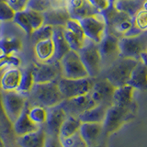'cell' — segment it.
I'll use <instances>...</instances> for the list:
<instances>
[{
  "instance_id": "cell-1",
  "label": "cell",
  "mask_w": 147,
  "mask_h": 147,
  "mask_svg": "<svg viewBox=\"0 0 147 147\" xmlns=\"http://www.w3.org/2000/svg\"><path fill=\"white\" fill-rule=\"evenodd\" d=\"M29 107L40 106L45 109L53 107L63 100L57 86V82L34 83L30 91L26 96Z\"/></svg>"
},
{
  "instance_id": "cell-2",
  "label": "cell",
  "mask_w": 147,
  "mask_h": 147,
  "mask_svg": "<svg viewBox=\"0 0 147 147\" xmlns=\"http://www.w3.org/2000/svg\"><path fill=\"white\" fill-rule=\"evenodd\" d=\"M106 25V32L118 38L125 36L132 27V18L114 8L112 4L105 10L99 12Z\"/></svg>"
},
{
  "instance_id": "cell-3",
  "label": "cell",
  "mask_w": 147,
  "mask_h": 147,
  "mask_svg": "<svg viewBox=\"0 0 147 147\" xmlns=\"http://www.w3.org/2000/svg\"><path fill=\"white\" fill-rule=\"evenodd\" d=\"M138 60L133 58L118 57L106 72L105 79L114 87L126 85L133 67Z\"/></svg>"
},
{
  "instance_id": "cell-4",
  "label": "cell",
  "mask_w": 147,
  "mask_h": 147,
  "mask_svg": "<svg viewBox=\"0 0 147 147\" xmlns=\"http://www.w3.org/2000/svg\"><path fill=\"white\" fill-rule=\"evenodd\" d=\"M77 53L88 76L90 78L98 76L100 72L101 63V57L98 52V43L89 40H87V41L85 40Z\"/></svg>"
},
{
  "instance_id": "cell-5",
  "label": "cell",
  "mask_w": 147,
  "mask_h": 147,
  "mask_svg": "<svg viewBox=\"0 0 147 147\" xmlns=\"http://www.w3.org/2000/svg\"><path fill=\"white\" fill-rule=\"evenodd\" d=\"M57 86L63 99L89 93L93 86L92 78H65L61 77L57 81Z\"/></svg>"
},
{
  "instance_id": "cell-6",
  "label": "cell",
  "mask_w": 147,
  "mask_h": 147,
  "mask_svg": "<svg viewBox=\"0 0 147 147\" xmlns=\"http://www.w3.org/2000/svg\"><path fill=\"white\" fill-rule=\"evenodd\" d=\"M132 115V104L128 107L111 105L107 109L102 122V131L106 133L114 132Z\"/></svg>"
},
{
  "instance_id": "cell-7",
  "label": "cell",
  "mask_w": 147,
  "mask_h": 147,
  "mask_svg": "<svg viewBox=\"0 0 147 147\" xmlns=\"http://www.w3.org/2000/svg\"><path fill=\"white\" fill-rule=\"evenodd\" d=\"M146 32L136 36H123L119 38V56L138 59L139 54L146 51Z\"/></svg>"
},
{
  "instance_id": "cell-8",
  "label": "cell",
  "mask_w": 147,
  "mask_h": 147,
  "mask_svg": "<svg viewBox=\"0 0 147 147\" xmlns=\"http://www.w3.org/2000/svg\"><path fill=\"white\" fill-rule=\"evenodd\" d=\"M32 75L34 83H48L58 81L62 76V67L60 61L51 59L40 62L32 66Z\"/></svg>"
},
{
  "instance_id": "cell-9",
  "label": "cell",
  "mask_w": 147,
  "mask_h": 147,
  "mask_svg": "<svg viewBox=\"0 0 147 147\" xmlns=\"http://www.w3.org/2000/svg\"><path fill=\"white\" fill-rule=\"evenodd\" d=\"M27 102L26 96L18 91H2L1 103L7 119L12 124L20 116Z\"/></svg>"
},
{
  "instance_id": "cell-10",
  "label": "cell",
  "mask_w": 147,
  "mask_h": 147,
  "mask_svg": "<svg viewBox=\"0 0 147 147\" xmlns=\"http://www.w3.org/2000/svg\"><path fill=\"white\" fill-rule=\"evenodd\" d=\"M62 67V76L65 78H84L87 77L86 70L82 63L78 53L70 50L60 60Z\"/></svg>"
},
{
  "instance_id": "cell-11",
  "label": "cell",
  "mask_w": 147,
  "mask_h": 147,
  "mask_svg": "<svg viewBox=\"0 0 147 147\" xmlns=\"http://www.w3.org/2000/svg\"><path fill=\"white\" fill-rule=\"evenodd\" d=\"M78 21L84 32L85 38L98 43L106 32V25L100 14L88 16Z\"/></svg>"
},
{
  "instance_id": "cell-12",
  "label": "cell",
  "mask_w": 147,
  "mask_h": 147,
  "mask_svg": "<svg viewBox=\"0 0 147 147\" xmlns=\"http://www.w3.org/2000/svg\"><path fill=\"white\" fill-rule=\"evenodd\" d=\"M59 104L63 109L64 113L66 114V116L74 117H78L85 110L94 107L96 105L94 100L91 98L89 93L74 96L71 98H65Z\"/></svg>"
},
{
  "instance_id": "cell-13",
  "label": "cell",
  "mask_w": 147,
  "mask_h": 147,
  "mask_svg": "<svg viewBox=\"0 0 147 147\" xmlns=\"http://www.w3.org/2000/svg\"><path fill=\"white\" fill-rule=\"evenodd\" d=\"M115 87L106 79L93 83L89 92L91 98L94 100L96 105L100 104L106 107L112 105V95Z\"/></svg>"
},
{
  "instance_id": "cell-14",
  "label": "cell",
  "mask_w": 147,
  "mask_h": 147,
  "mask_svg": "<svg viewBox=\"0 0 147 147\" xmlns=\"http://www.w3.org/2000/svg\"><path fill=\"white\" fill-rule=\"evenodd\" d=\"M46 110H47L46 119L42 125L46 134L58 136L60 127H61L63 121L65 119L66 114L64 113L63 109L60 106V104L47 108Z\"/></svg>"
},
{
  "instance_id": "cell-15",
  "label": "cell",
  "mask_w": 147,
  "mask_h": 147,
  "mask_svg": "<svg viewBox=\"0 0 147 147\" xmlns=\"http://www.w3.org/2000/svg\"><path fill=\"white\" fill-rule=\"evenodd\" d=\"M66 8L70 18L76 20L99 14V11L92 7L87 0H69Z\"/></svg>"
},
{
  "instance_id": "cell-16",
  "label": "cell",
  "mask_w": 147,
  "mask_h": 147,
  "mask_svg": "<svg viewBox=\"0 0 147 147\" xmlns=\"http://www.w3.org/2000/svg\"><path fill=\"white\" fill-rule=\"evenodd\" d=\"M98 48L101 62L103 60H109L113 56L119 57V38L113 34L105 32L98 43Z\"/></svg>"
},
{
  "instance_id": "cell-17",
  "label": "cell",
  "mask_w": 147,
  "mask_h": 147,
  "mask_svg": "<svg viewBox=\"0 0 147 147\" xmlns=\"http://www.w3.org/2000/svg\"><path fill=\"white\" fill-rule=\"evenodd\" d=\"M43 24L52 27H64L66 22L70 20V16L66 7H51L42 13Z\"/></svg>"
},
{
  "instance_id": "cell-18",
  "label": "cell",
  "mask_w": 147,
  "mask_h": 147,
  "mask_svg": "<svg viewBox=\"0 0 147 147\" xmlns=\"http://www.w3.org/2000/svg\"><path fill=\"white\" fill-rule=\"evenodd\" d=\"M127 85L131 86L133 89L145 90L147 86V67L146 64L138 60L135 66L129 77Z\"/></svg>"
},
{
  "instance_id": "cell-19",
  "label": "cell",
  "mask_w": 147,
  "mask_h": 147,
  "mask_svg": "<svg viewBox=\"0 0 147 147\" xmlns=\"http://www.w3.org/2000/svg\"><path fill=\"white\" fill-rule=\"evenodd\" d=\"M28 110H29V105L26 102L25 107L21 111L20 115L12 124L14 132L18 136H22L29 132L34 131L40 127L30 121L29 115H28Z\"/></svg>"
},
{
  "instance_id": "cell-20",
  "label": "cell",
  "mask_w": 147,
  "mask_h": 147,
  "mask_svg": "<svg viewBox=\"0 0 147 147\" xmlns=\"http://www.w3.org/2000/svg\"><path fill=\"white\" fill-rule=\"evenodd\" d=\"M78 132L86 145L96 144V141L102 132V123L81 122Z\"/></svg>"
},
{
  "instance_id": "cell-21",
  "label": "cell",
  "mask_w": 147,
  "mask_h": 147,
  "mask_svg": "<svg viewBox=\"0 0 147 147\" xmlns=\"http://www.w3.org/2000/svg\"><path fill=\"white\" fill-rule=\"evenodd\" d=\"M21 70L18 67L6 69L0 76V89L2 91H15L20 85Z\"/></svg>"
},
{
  "instance_id": "cell-22",
  "label": "cell",
  "mask_w": 147,
  "mask_h": 147,
  "mask_svg": "<svg viewBox=\"0 0 147 147\" xmlns=\"http://www.w3.org/2000/svg\"><path fill=\"white\" fill-rule=\"evenodd\" d=\"M52 40L54 48L53 59L60 61L63 55L70 51L67 41L63 36V27H53Z\"/></svg>"
},
{
  "instance_id": "cell-23",
  "label": "cell",
  "mask_w": 147,
  "mask_h": 147,
  "mask_svg": "<svg viewBox=\"0 0 147 147\" xmlns=\"http://www.w3.org/2000/svg\"><path fill=\"white\" fill-rule=\"evenodd\" d=\"M46 138V132L43 126H40L38 130L18 136V144L20 147H43Z\"/></svg>"
},
{
  "instance_id": "cell-24",
  "label": "cell",
  "mask_w": 147,
  "mask_h": 147,
  "mask_svg": "<svg viewBox=\"0 0 147 147\" xmlns=\"http://www.w3.org/2000/svg\"><path fill=\"white\" fill-rule=\"evenodd\" d=\"M134 89L129 85H123L115 87L112 95V105L119 107H128L132 104Z\"/></svg>"
},
{
  "instance_id": "cell-25",
  "label": "cell",
  "mask_w": 147,
  "mask_h": 147,
  "mask_svg": "<svg viewBox=\"0 0 147 147\" xmlns=\"http://www.w3.org/2000/svg\"><path fill=\"white\" fill-rule=\"evenodd\" d=\"M112 6L116 10L133 18V16L141 8H146V1L142 2V0H115L112 2Z\"/></svg>"
},
{
  "instance_id": "cell-26",
  "label": "cell",
  "mask_w": 147,
  "mask_h": 147,
  "mask_svg": "<svg viewBox=\"0 0 147 147\" xmlns=\"http://www.w3.org/2000/svg\"><path fill=\"white\" fill-rule=\"evenodd\" d=\"M108 107L104 105H95L88 109L82 112L77 118L80 122H92V123H102L105 118L106 110Z\"/></svg>"
},
{
  "instance_id": "cell-27",
  "label": "cell",
  "mask_w": 147,
  "mask_h": 147,
  "mask_svg": "<svg viewBox=\"0 0 147 147\" xmlns=\"http://www.w3.org/2000/svg\"><path fill=\"white\" fill-rule=\"evenodd\" d=\"M34 51L36 57L38 58L40 62H46L53 59L54 48L52 39L40 40L35 43Z\"/></svg>"
},
{
  "instance_id": "cell-28",
  "label": "cell",
  "mask_w": 147,
  "mask_h": 147,
  "mask_svg": "<svg viewBox=\"0 0 147 147\" xmlns=\"http://www.w3.org/2000/svg\"><path fill=\"white\" fill-rule=\"evenodd\" d=\"M23 48L21 40L17 37H4L0 39V52L4 54H15Z\"/></svg>"
},
{
  "instance_id": "cell-29",
  "label": "cell",
  "mask_w": 147,
  "mask_h": 147,
  "mask_svg": "<svg viewBox=\"0 0 147 147\" xmlns=\"http://www.w3.org/2000/svg\"><path fill=\"white\" fill-rule=\"evenodd\" d=\"M80 121L77 117L74 116H66L64 121H63L59 131V138H65L75 132L78 131V129L80 126Z\"/></svg>"
},
{
  "instance_id": "cell-30",
  "label": "cell",
  "mask_w": 147,
  "mask_h": 147,
  "mask_svg": "<svg viewBox=\"0 0 147 147\" xmlns=\"http://www.w3.org/2000/svg\"><path fill=\"white\" fill-rule=\"evenodd\" d=\"M34 85L33 75H32V66L27 67L21 71V76L20 85H18L16 91L22 95L27 96V94L30 91L32 86Z\"/></svg>"
},
{
  "instance_id": "cell-31",
  "label": "cell",
  "mask_w": 147,
  "mask_h": 147,
  "mask_svg": "<svg viewBox=\"0 0 147 147\" xmlns=\"http://www.w3.org/2000/svg\"><path fill=\"white\" fill-rule=\"evenodd\" d=\"M63 36L67 41L70 50L76 51V52H78V50L82 47L83 43L86 40L85 36L75 33V32L64 29V28H63Z\"/></svg>"
},
{
  "instance_id": "cell-32",
  "label": "cell",
  "mask_w": 147,
  "mask_h": 147,
  "mask_svg": "<svg viewBox=\"0 0 147 147\" xmlns=\"http://www.w3.org/2000/svg\"><path fill=\"white\" fill-rule=\"evenodd\" d=\"M12 21L15 23V24H17L18 27L20 28V29H22L23 30H24L27 35L30 36L32 31H33V30H32V28L30 26L29 18H28L27 12H26L25 9L15 11Z\"/></svg>"
},
{
  "instance_id": "cell-33",
  "label": "cell",
  "mask_w": 147,
  "mask_h": 147,
  "mask_svg": "<svg viewBox=\"0 0 147 147\" xmlns=\"http://www.w3.org/2000/svg\"><path fill=\"white\" fill-rule=\"evenodd\" d=\"M46 114H47V110L40 106H31L29 107V110H28V115L30 121L39 126H42L44 124Z\"/></svg>"
},
{
  "instance_id": "cell-34",
  "label": "cell",
  "mask_w": 147,
  "mask_h": 147,
  "mask_svg": "<svg viewBox=\"0 0 147 147\" xmlns=\"http://www.w3.org/2000/svg\"><path fill=\"white\" fill-rule=\"evenodd\" d=\"M53 32V27L43 24L42 26H40L38 29H36L32 31L30 36H31L32 40L36 43L40 40L52 39Z\"/></svg>"
},
{
  "instance_id": "cell-35",
  "label": "cell",
  "mask_w": 147,
  "mask_h": 147,
  "mask_svg": "<svg viewBox=\"0 0 147 147\" xmlns=\"http://www.w3.org/2000/svg\"><path fill=\"white\" fill-rule=\"evenodd\" d=\"M132 23L138 30L146 32L147 30V8L142 7L132 18Z\"/></svg>"
},
{
  "instance_id": "cell-36",
  "label": "cell",
  "mask_w": 147,
  "mask_h": 147,
  "mask_svg": "<svg viewBox=\"0 0 147 147\" xmlns=\"http://www.w3.org/2000/svg\"><path fill=\"white\" fill-rule=\"evenodd\" d=\"M20 59L15 54L0 53V71L11 67H18L20 65Z\"/></svg>"
},
{
  "instance_id": "cell-37",
  "label": "cell",
  "mask_w": 147,
  "mask_h": 147,
  "mask_svg": "<svg viewBox=\"0 0 147 147\" xmlns=\"http://www.w3.org/2000/svg\"><path fill=\"white\" fill-rule=\"evenodd\" d=\"M52 7L51 0H28L25 8L36 12L43 13Z\"/></svg>"
},
{
  "instance_id": "cell-38",
  "label": "cell",
  "mask_w": 147,
  "mask_h": 147,
  "mask_svg": "<svg viewBox=\"0 0 147 147\" xmlns=\"http://www.w3.org/2000/svg\"><path fill=\"white\" fill-rule=\"evenodd\" d=\"M60 141L63 147H86V142L82 139L78 131L68 137L60 138Z\"/></svg>"
},
{
  "instance_id": "cell-39",
  "label": "cell",
  "mask_w": 147,
  "mask_h": 147,
  "mask_svg": "<svg viewBox=\"0 0 147 147\" xmlns=\"http://www.w3.org/2000/svg\"><path fill=\"white\" fill-rule=\"evenodd\" d=\"M15 10L7 1H0V21H12Z\"/></svg>"
},
{
  "instance_id": "cell-40",
  "label": "cell",
  "mask_w": 147,
  "mask_h": 147,
  "mask_svg": "<svg viewBox=\"0 0 147 147\" xmlns=\"http://www.w3.org/2000/svg\"><path fill=\"white\" fill-rule=\"evenodd\" d=\"M25 10L27 12V15H28V18H29V20H30L32 30H34L43 25L42 13L36 12V11L30 10V9H27V8H25Z\"/></svg>"
},
{
  "instance_id": "cell-41",
  "label": "cell",
  "mask_w": 147,
  "mask_h": 147,
  "mask_svg": "<svg viewBox=\"0 0 147 147\" xmlns=\"http://www.w3.org/2000/svg\"><path fill=\"white\" fill-rule=\"evenodd\" d=\"M12 123L9 121L6 113L4 111L1 103V92H0V133L1 132H8L11 129Z\"/></svg>"
},
{
  "instance_id": "cell-42",
  "label": "cell",
  "mask_w": 147,
  "mask_h": 147,
  "mask_svg": "<svg viewBox=\"0 0 147 147\" xmlns=\"http://www.w3.org/2000/svg\"><path fill=\"white\" fill-rule=\"evenodd\" d=\"M87 1L92 5V7H94L99 12L105 10L106 8H108L112 4L110 0H87Z\"/></svg>"
},
{
  "instance_id": "cell-43",
  "label": "cell",
  "mask_w": 147,
  "mask_h": 147,
  "mask_svg": "<svg viewBox=\"0 0 147 147\" xmlns=\"http://www.w3.org/2000/svg\"><path fill=\"white\" fill-rule=\"evenodd\" d=\"M43 147H63L59 136L46 134Z\"/></svg>"
},
{
  "instance_id": "cell-44",
  "label": "cell",
  "mask_w": 147,
  "mask_h": 147,
  "mask_svg": "<svg viewBox=\"0 0 147 147\" xmlns=\"http://www.w3.org/2000/svg\"><path fill=\"white\" fill-rule=\"evenodd\" d=\"M7 1L14 8V10L18 11V10L25 9L26 3L28 0H7Z\"/></svg>"
},
{
  "instance_id": "cell-45",
  "label": "cell",
  "mask_w": 147,
  "mask_h": 147,
  "mask_svg": "<svg viewBox=\"0 0 147 147\" xmlns=\"http://www.w3.org/2000/svg\"><path fill=\"white\" fill-rule=\"evenodd\" d=\"M86 147H102L98 144H94V145H86Z\"/></svg>"
},
{
  "instance_id": "cell-46",
  "label": "cell",
  "mask_w": 147,
  "mask_h": 147,
  "mask_svg": "<svg viewBox=\"0 0 147 147\" xmlns=\"http://www.w3.org/2000/svg\"><path fill=\"white\" fill-rule=\"evenodd\" d=\"M0 1H7V0H0Z\"/></svg>"
},
{
  "instance_id": "cell-47",
  "label": "cell",
  "mask_w": 147,
  "mask_h": 147,
  "mask_svg": "<svg viewBox=\"0 0 147 147\" xmlns=\"http://www.w3.org/2000/svg\"><path fill=\"white\" fill-rule=\"evenodd\" d=\"M110 1H111V3H112L113 1H115V0H110Z\"/></svg>"
}]
</instances>
